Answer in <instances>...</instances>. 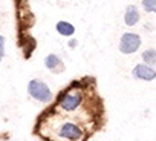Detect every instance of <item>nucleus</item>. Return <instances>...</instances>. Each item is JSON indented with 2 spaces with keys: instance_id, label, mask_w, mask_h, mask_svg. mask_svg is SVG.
Here are the masks:
<instances>
[{
  "instance_id": "obj_6",
  "label": "nucleus",
  "mask_w": 156,
  "mask_h": 141,
  "mask_svg": "<svg viewBox=\"0 0 156 141\" xmlns=\"http://www.w3.org/2000/svg\"><path fill=\"white\" fill-rule=\"evenodd\" d=\"M44 66H46L49 70H52V72H61V70L64 69L63 61H61V58H60L57 54H49V55H46V58H44Z\"/></svg>"
},
{
  "instance_id": "obj_12",
  "label": "nucleus",
  "mask_w": 156,
  "mask_h": 141,
  "mask_svg": "<svg viewBox=\"0 0 156 141\" xmlns=\"http://www.w3.org/2000/svg\"><path fill=\"white\" fill-rule=\"evenodd\" d=\"M69 46H70V48H75V46H76V40H72V42H69Z\"/></svg>"
},
{
  "instance_id": "obj_1",
  "label": "nucleus",
  "mask_w": 156,
  "mask_h": 141,
  "mask_svg": "<svg viewBox=\"0 0 156 141\" xmlns=\"http://www.w3.org/2000/svg\"><path fill=\"white\" fill-rule=\"evenodd\" d=\"M75 112H63L57 107H52L48 112H43V117L38 120L37 130L44 129V132H38L46 141H86L89 135L98 129L97 115L94 114H78Z\"/></svg>"
},
{
  "instance_id": "obj_4",
  "label": "nucleus",
  "mask_w": 156,
  "mask_h": 141,
  "mask_svg": "<svg viewBox=\"0 0 156 141\" xmlns=\"http://www.w3.org/2000/svg\"><path fill=\"white\" fill-rule=\"evenodd\" d=\"M141 37L139 34H135V32H124L119 38V52L126 54V55H130V54H135L139 48H141Z\"/></svg>"
},
{
  "instance_id": "obj_2",
  "label": "nucleus",
  "mask_w": 156,
  "mask_h": 141,
  "mask_svg": "<svg viewBox=\"0 0 156 141\" xmlns=\"http://www.w3.org/2000/svg\"><path fill=\"white\" fill-rule=\"evenodd\" d=\"M84 100L86 97H84L83 86H80V83H73L72 86H69L58 95L55 107L63 112H75L83 107V104L86 103Z\"/></svg>"
},
{
  "instance_id": "obj_3",
  "label": "nucleus",
  "mask_w": 156,
  "mask_h": 141,
  "mask_svg": "<svg viewBox=\"0 0 156 141\" xmlns=\"http://www.w3.org/2000/svg\"><path fill=\"white\" fill-rule=\"evenodd\" d=\"M28 94L40 103H49L52 100V92H51L49 86L44 81L37 80V78H34L28 83Z\"/></svg>"
},
{
  "instance_id": "obj_9",
  "label": "nucleus",
  "mask_w": 156,
  "mask_h": 141,
  "mask_svg": "<svg viewBox=\"0 0 156 141\" xmlns=\"http://www.w3.org/2000/svg\"><path fill=\"white\" fill-rule=\"evenodd\" d=\"M141 57H142V61L145 64H148V66L156 64V49H147L141 54Z\"/></svg>"
},
{
  "instance_id": "obj_5",
  "label": "nucleus",
  "mask_w": 156,
  "mask_h": 141,
  "mask_svg": "<svg viewBox=\"0 0 156 141\" xmlns=\"http://www.w3.org/2000/svg\"><path fill=\"white\" fill-rule=\"evenodd\" d=\"M132 75H133V78H136V80L151 81V80L156 78V70H154L151 66L145 64V63H139V64H136V66L132 69Z\"/></svg>"
},
{
  "instance_id": "obj_11",
  "label": "nucleus",
  "mask_w": 156,
  "mask_h": 141,
  "mask_svg": "<svg viewBox=\"0 0 156 141\" xmlns=\"http://www.w3.org/2000/svg\"><path fill=\"white\" fill-rule=\"evenodd\" d=\"M5 57V37L0 35V61Z\"/></svg>"
},
{
  "instance_id": "obj_10",
  "label": "nucleus",
  "mask_w": 156,
  "mask_h": 141,
  "mask_svg": "<svg viewBox=\"0 0 156 141\" xmlns=\"http://www.w3.org/2000/svg\"><path fill=\"white\" fill-rule=\"evenodd\" d=\"M142 8L145 13L156 14V0H142Z\"/></svg>"
},
{
  "instance_id": "obj_7",
  "label": "nucleus",
  "mask_w": 156,
  "mask_h": 141,
  "mask_svg": "<svg viewBox=\"0 0 156 141\" xmlns=\"http://www.w3.org/2000/svg\"><path fill=\"white\" fill-rule=\"evenodd\" d=\"M141 19V14L138 11V8L135 5H129L126 8V13H124V23L127 26H135Z\"/></svg>"
},
{
  "instance_id": "obj_8",
  "label": "nucleus",
  "mask_w": 156,
  "mask_h": 141,
  "mask_svg": "<svg viewBox=\"0 0 156 141\" xmlns=\"http://www.w3.org/2000/svg\"><path fill=\"white\" fill-rule=\"evenodd\" d=\"M55 29H57V32H58L60 35H63V37H70V35L75 34V26H73L72 23H69V22H64V20L58 22V23L55 25Z\"/></svg>"
}]
</instances>
